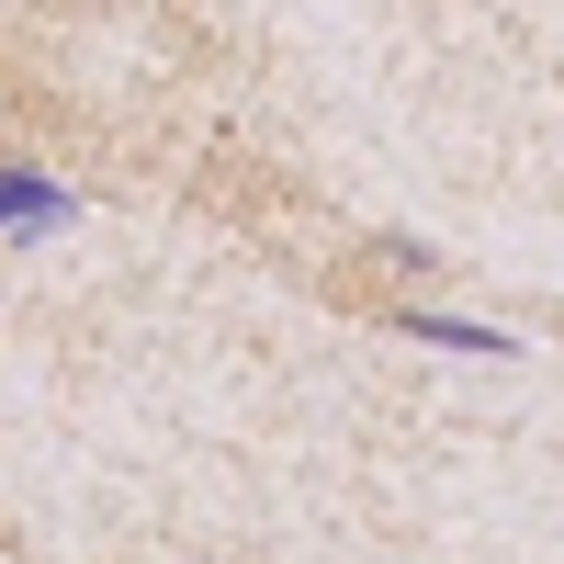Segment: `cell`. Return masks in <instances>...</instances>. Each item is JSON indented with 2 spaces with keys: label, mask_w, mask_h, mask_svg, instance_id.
I'll return each instance as SVG.
<instances>
[{
  "label": "cell",
  "mask_w": 564,
  "mask_h": 564,
  "mask_svg": "<svg viewBox=\"0 0 564 564\" xmlns=\"http://www.w3.org/2000/svg\"><path fill=\"white\" fill-rule=\"evenodd\" d=\"M68 215H79V193L57 170H0V238H57Z\"/></svg>",
  "instance_id": "cell-1"
},
{
  "label": "cell",
  "mask_w": 564,
  "mask_h": 564,
  "mask_svg": "<svg viewBox=\"0 0 564 564\" xmlns=\"http://www.w3.org/2000/svg\"><path fill=\"white\" fill-rule=\"evenodd\" d=\"M384 327H406V339H430V350H463V361H508V350H520L508 327H475V316H430V305H395Z\"/></svg>",
  "instance_id": "cell-2"
}]
</instances>
